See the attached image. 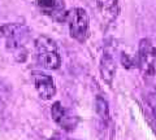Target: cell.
Wrapping results in <instances>:
<instances>
[{
    "label": "cell",
    "mask_w": 156,
    "mask_h": 140,
    "mask_svg": "<svg viewBox=\"0 0 156 140\" xmlns=\"http://www.w3.org/2000/svg\"><path fill=\"white\" fill-rule=\"evenodd\" d=\"M115 51H116V48H113L112 46H105V48L103 50L101 59H100V66H99L101 78L109 86L112 84V80H113V77L116 73Z\"/></svg>",
    "instance_id": "cell-8"
},
{
    "label": "cell",
    "mask_w": 156,
    "mask_h": 140,
    "mask_svg": "<svg viewBox=\"0 0 156 140\" xmlns=\"http://www.w3.org/2000/svg\"><path fill=\"white\" fill-rule=\"evenodd\" d=\"M51 115H52V119L64 131H73L78 123V118L76 115H73V113H70L66 108L62 107L60 101H56V103L52 104Z\"/></svg>",
    "instance_id": "cell-5"
},
{
    "label": "cell",
    "mask_w": 156,
    "mask_h": 140,
    "mask_svg": "<svg viewBox=\"0 0 156 140\" xmlns=\"http://www.w3.org/2000/svg\"><path fill=\"white\" fill-rule=\"evenodd\" d=\"M8 96H9V90H8V87H7V84L4 83L2 79H0V105H2L4 101L7 100Z\"/></svg>",
    "instance_id": "cell-11"
},
{
    "label": "cell",
    "mask_w": 156,
    "mask_h": 140,
    "mask_svg": "<svg viewBox=\"0 0 156 140\" xmlns=\"http://www.w3.org/2000/svg\"><path fill=\"white\" fill-rule=\"evenodd\" d=\"M147 101H148V105H150L151 110H152L154 117L156 118V91H155V92H152V94H150Z\"/></svg>",
    "instance_id": "cell-12"
},
{
    "label": "cell",
    "mask_w": 156,
    "mask_h": 140,
    "mask_svg": "<svg viewBox=\"0 0 156 140\" xmlns=\"http://www.w3.org/2000/svg\"><path fill=\"white\" fill-rule=\"evenodd\" d=\"M65 21L69 26V32L73 39L85 43L90 35V18L83 8H73L66 13Z\"/></svg>",
    "instance_id": "cell-4"
},
{
    "label": "cell",
    "mask_w": 156,
    "mask_h": 140,
    "mask_svg": "<svg viewBox=\"0 0 156 140\" xmlns=\"http://www.w3.org/2000/svg\"><path fill=\"white\" fill-rule=\"evenodd\" d=\"M34 86H35L37 92L43 100H51L56 95V86L55 80L51 75H48L43 71H34L33 73Z\"/></svg>",
    "instance_id": "cell-6"
},
{
    "label": "cell",
    "mask_w": 156,
    "mask_h": 140,
    "mask_svg": "<svg viewBox=\"0 0 156 140\" xmlns=\"http://www.w3.org/2000/svg\"><path fill=\"white\" fill-rule=\"evenodd\" d=\"M37 5L46 16L56 22H62L66 18V8L64 0H37Z\"/></svg>",
    "instance_id": "cell-7"
},
{
    "label": "cell",
    "mask_w": 156,
    "mask_h": 140,
    "mask_svg": "<svg viewBox=\"0 0 156 140\" xmlns=\"http://www.w3.org/2000/svg\"><path fill=\"white\" fill-rule=\"evenodd\" d=\"M95 7L101 22L105 25L113 23L120 13L119 0H95Z\"/></svg>",
    "instance_id": "cell-9"
},
{
    "label": "cell",
    "mask_w": 156,
    "mask_h": 140,
    "mask_svg": "<svg viewBox=\"0 0 156 140\" xmlns=\"http://www.w3.org/2000/svg\"><path fill=\"white\" fill-rule=\"evenodd\" d=\"M96 112H98V114L100 115V118L108 121V118H109L108 104H107V101L103 97H100V96H98L96 97Z\"/></svg>",
    "instance_id": "cell-10"
},
{
    "label": "cell",
    "mask_w": 156,
    "mask_h": 140,
    "mask_svg": "<svg viewBox=\"0 0 156 140\" xmlns=\"http://www.w3.org/2000/svg\"><path fill=\"white\" fill-rule=\"evenodd\" d=\"M35 55L38 64L47 70H56L61 65V56L57 44L50 36L41 35L37 38Z\"/></svg>",
    "instance_id": "cell-3"
},
{
    "label": "cell",
    "mask_w": 156,
    "mask_h": 140,
    "mask_svg": "<svg viewBox=\"0 0 156 140\" xmlns=\"http://www.w3.org/2000/svg\"><path fill=\"white\" fill-rule=\"evenodd\" d=\"M0 39L18 61L25 60L26 44L30 40V29L25 23L13 22L3 25L0 27Z\"/></svg>",
    "instance_id": "cell-1"
},
{
    "label": "cell",
    "mask_w": 156,
    "mask_h": 140,
    "mask_svg": "<svg viewBox=\"0 0 156 140\" xmlns=\"http://www.w3.org/2000/svg\"><path fill=\"white\" fill-rule=\"evenodd\" d=\"M136 62L144 82L156 90V48L150 39L139 42Z\"/></svg>",
    "instance_id": "cell-2"
}]
</instances>
